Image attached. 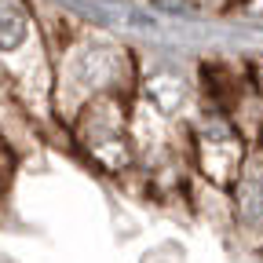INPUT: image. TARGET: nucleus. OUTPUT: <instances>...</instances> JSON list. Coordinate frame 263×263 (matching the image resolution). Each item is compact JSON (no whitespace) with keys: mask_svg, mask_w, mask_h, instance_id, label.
Here are the masks:
<instances>
[{"mask_svg":"<svg viewBox=\"0 0 263 263\" xmlns=\"http://www.w3.org/2000/svg\"><path fill=\"white\" fill-rule=\"evenodd\" d=\"M230 197H234V238L249 252L263 256V146L249 154V164L230 186Z\"/></svg>","mask_w":263,"mask_h":263,"instance_id":"obj_5","label":"nucleus"},{"mask_svg":"<svg viewBox=\"0 0 263 263\" xmlns=\"http://www.w3.org/2000/svg\"><path fill=\"white\" fill-rule=\"evenodd\" d=\"M238 15H245V18H252V22H263V0H241Z\"/></svg>","mask_w":263,"mask_h":263,"instance_id":"obj_6","label":"nucleus"},{"mask_svg":"<svg viewBox=\"0 0 263 263\" xmlns=\"http://www.w3.org/2000/svg\"><path fill=\"white\" fill-rule=\"evenodd\" d=\"M139 77H143V62L136 51L110 33L81 22L73 37L55 51V117L62 132L88 103L103 95L136 99Z\"/></svg>","mask_w":263,"mask_h":263,"instance_id":"obj_1","label":"nucleus"},{"mask_svg":"<svg viewBox=\"0 0 263 263\" xmlns=\"http://www.w3.org/2000/svg\"><path fill=\"white\" fill-rule=\"evenodd\" d=\"M249 66H252V81H256V88L263 91V55H252Z\"/></svg>","mask_w":263,"mask_h":263,"instance_id":"obj_7","label":"nucleus"},{"mask_svg":"<svg viewBox=\"0 0 263 263\" xmlns=\"http://www.w3.org/2000/svg\"><path fill=\"white\" fill-rule=\"evenodd\" d=\"M66 136L84 164L117 183H128L143 172L136 136H132V99L124 95H103L88 103L66 124Z\"/></svg>","mask_w":263,"mask_h":263,"instance_id":"obj_2","label":"nucleus"},{"mask_svg":"<svg viewBox=\"0 0 263 263\" xmlns=\"http://www.w3.org/2000/svg\"><path fill=\"white\" fill-rule=\"evenodd\" d=\"M143 62V59H139ZM143 103H150L161 117H168L176 124H186L194 117V110L201 106V88H197V77L183 73L179 66H154L139 77V91Z\"/></svg>","mask_w":263,"mask_h":263,"instance_id":"obj_4","label":"nucleus"},{"mask_svg":"<svg viewBox=\"0 0 263 263\" xmlns=\"http://www.w3.org/2000/svg\"><path fill=\"white\" fill-rule=\"evenodd\" d=\"M186 132V154H190V172L197 179H205L212 186L230 190L238 183V176L245 172L249 154L256 146L245 143V136L230 124L227 114H219L216 106L201 103L194 110V117L183 124Z\"/></svg>","mask_w":263,"mask_h":263,"instance_id":"obj_3","label":"nucleus"}]
</instances>
